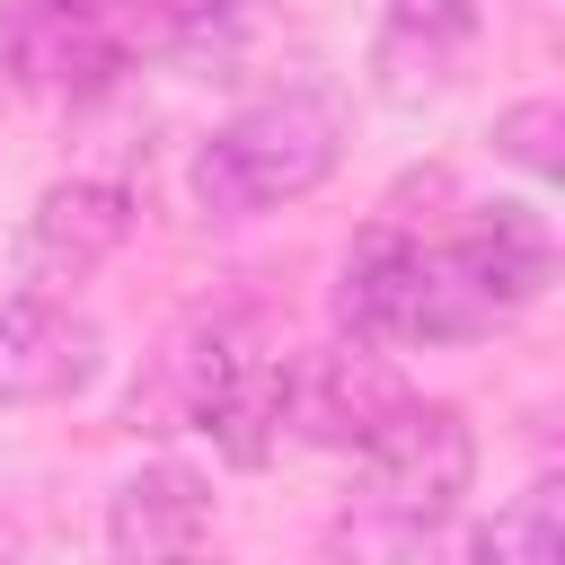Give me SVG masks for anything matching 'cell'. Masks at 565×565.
Instances as JSON below:
<instances>
[{
	"label": "cell",
	"mask_w": 565,
	"mask_h": 565,
	"mask_svg": "<svg viewBox=\"0 0 565 565\" xmlns=\"http://www.w3.org/2000/svg\"><path fill=\"white\" fill-rule=\"evenodd\" d=\"M406 397H415V388L397 380V362H388L380 344L344 335V344L291 353V371H282V433H300V441H318V450H362Z\"/></svg>",
	"instance_id": "5"
},
{
	"label": "cell",
	"mask_w": 565,
	"mask_h": 565,
	"mask_svg": "<svg viewBox=\"0 0 565 565\" xmlns=\"http://www.w3.org/2000/svg\"><path fill=\"white\" fill-rule=\"evenodd\" d=\"M97 380V327L71 300H0V406H53Z\"/></svg>",
	"instance_id": "7"
},
{
	"label": "cell",
	"mask_w": 565,
	"mask_h": 565,
	"mask_svg": "<svg viewBox=\"0 0 565 565\" xmlns=\"http://www.w3.org/2000/svg\"><path fill=\"white\" fill-rule=\"evenodd\" d=\"M282 371L291 353L256 309H212L159 344L150 388H132V433H212L230 468H265L282 441Z\"/></svg>",
	"instance_id": "1"
},
{
	"label": "cell",
	"mask_w": 565,
	"mask_h": 565,
	"mask_svg": "<svg viewBox=\"0 0 565 565\" xmlns=\"http://www.w3.org/2000/svg\"><path fill=\"white\" fill-rule=\"evenodd\" d=\"M203 539H212V486L185 459H150L106 503V547L115 556H185Z\"/></svg>",
	"instance_id": "8"
},
{
	"label": "cell",
	"mask_w": 565,
	"mask_h": 565,
	"mask_svg": "<svg viewBox=\"0 0 565 565\" xmlns=\"http://www.w3.org/2000/svg\"><path fill=\"white\" fill-rule=\"evenodd\" d=\"M141 44V0H9L0 9V62L35 97H88L106 88Z\"/></svg>",
	"instance_id": "4"
},
{
	"label": "cell",
	"mask_w": 565,
	"mask_h": 565,
	"mask_svg": "<svg viewBox=\"0 0 565 565\" xmlns=\"http://www.w3.org/2000/svg\"><path fill=\"white\" fill-rule=\"evenodd\" d=\"M450 256L477 274V291H486L503 318L530 309V300L556 282V230H547L539 203H486V212L450 238Z\"/></svg>",
	"instance_id": "9"
},
{
	"label": "cell",
	"mask_w": 565,
	"mask_h": 565,
	"mask_svg": "<svg viewBox=\"0 0 565 565\" xmlns=\"http://www.w3.org/2000/svg\"><path fill=\"white\" fill-rule=\"evenodd\" d=\"M335 159H344V106L327 88H274L194 150V203L212 221H256L318 194Z\"/></svg>",
	"instance_id": "2"
},
{
	"label": "cell",
	"mask_w": 565,
	"mask_h": 565,
	"mask_svg": "<svg viewBox=\"0 0 565 565\" xmlns=\"http://www.w3.org/2000/svg\"><path fill=\"white\" fill-rule=\"evenodd\" d=\"M353 512H344V547H415L433 539L459 503H468V477H477V433L459 406L441 397H406L362 450H353Z\"/></svg>",
	"instance_id": "3"
},
{
	"label": "cell",
	"mask_w": 565,
	"mask_h": 565,
	"mask_svg": "<svg viewBox=\"0 0 565 565\" xmlns=\"http://www.w3.org/2000/svg\"><path fill=\"white\" fill-rule=\"evenodd\" d=\"M468 556H486V565H556V556H565V477L521 486V494L468 539Z\"/></svg>",
	"instance_id": "10"
},
{
	"label": "cell",
	"mask_w": 565,
	"mask_h": 565,
	"mask_svg": "<svg viewBox=\"0 0 565 565\" xmlns=\"http://www.w3.org/2000/svg\"><path fill=\"white\" fill-rule=\"evenodd\" d=\"M388 26H415V35L459 44V35L477 26V0H388Z\"/></svg>",
	"instance_id": "12"
},
{
	"label": "cell",
	"mask_w": 565,
	"mask_h": 565,
	"mask_svg": "<svg viewBox=\"0 0 565 565\" xmlns=\"http://www.w3.org/2000/svg\"><path fill=\"white\" fill-rule=\"evenodd\" d=\"M132 230V194L106 185V177H62L35 194L26 230H18V291H44V300H71Z\"/></svg>",
	"instance_id": "6"
},
{
	"label": "cell",
	"mask_w": 565,
	"mask_h": 565,
	"mask_svg": "<svg viewBox=\"0 0 565 565\" xmlns=\"http://www.w3.org/2000/svg\"><path fill=\"white\" fill-rule=\"evenodd\" d=\"M494 159H512L521 177H556L565 168V106L556 97H521V106H503L494 115Z\"/></svg>",
	"instance_id": "11"
}]
</instances>
